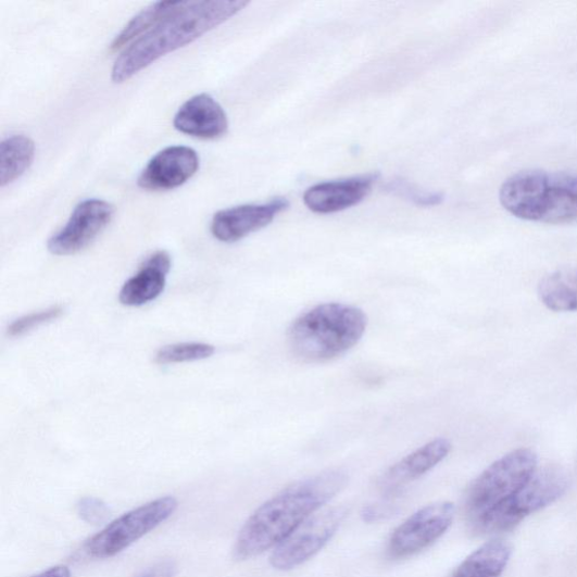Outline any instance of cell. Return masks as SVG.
<instances>
[{
    "mask_svg": "<svg viewBox=\"0 0 577 577\" xmlns=\"http://www.w3.org/2000/svg\"><path fill=\"white\" fill-rule=\"evenodd\" d=\"M349 482L342 469H328L301 479L263 503L240 529L233 557L249 561L276 547L310 516L341 493Z\"/></svg>",
    "mask_w": 577,
    "mask_h": 577,
    "instance_id": "obj_1",
    "label": "cell"
},
{
    "mask_svg": "<svg viewBox=\"0 0 577 577\" xmlns=\"http://www.w3.org/2000/svg\"><path fill=\"white\" fill-rule=\"evenodd\" d=\"M249 4L244 0L186 2L118 55L112 68V81L130 80L162 57L195 42Z\"/></svg>",
    "mask_w": 577,
    "mask_h": 577,
    "instance_id": "obj_2",
    "label": "cell"
},
{
    "mask_svg": "<svg viewBox=\"0 0 577 577\" xmlns=\"http://www.w3.org/2000/svg\"><path fill=\"white\" fill-rule=\"evenodd\" d=\"M367 325L362 310L339 302L324 303L291 324L288 344L301 362L324 363L356 346Z\"/></svg>",
    "mask_w": 577,
    "mask_h": 577,
    "instance_id": "obj_3",
    "label": "cell"
},
{
    "mask_svg": "<svg viewBox=\"0 0 577 577\" xmlns=\"http://www.w3.org/2000/svg\"><path fill=\"white\" fill-rule=\"evenodd\" d=\"M500 202L512 216L527 222L562 225L577 221V191L565 175L516 173L502 185Z\"/></svg>",
    "mask_w": 577,
    "mask_h": 577,
    "instance_id": "obj_4",
    "label": "cell"
},
{
    "mask_svg": "<svg viewBox=\"0 0 577 577\" xmlns=\"http://www.w3.org/2000/svg\"><path fill=\"white\" fill-rule=\"evenodd\" d=\"M537 454L527 448L511 451L486 468L469 486L465 500L468 520L475 526L498 505L520 491L537 472Z\"/></svg>",
    "mask_w": 577,
    "mask_h": 577,
    "instance_id": "obj_5",
    "label": "cell"
},
{
    "mask_svg": "<svg viewBox=\"0 0 577 577\" xmlns=\"http://www.w3.org/2000/svg\"><path fill=\"white\" fill-rule=\"evenodd\" d=\"M567 477L557 467L537 471L524 488L486 514L474 528L485 534L505 532L528 515L551 505L567 490Z\"/></svg>",
    "mask_w": 577,
    "mask_h": 577,
    "instance_id": "obj_6",
    "label": "cell"
},
{
    "mask_svg": "<svg viewBox=\"0 0 577 577\" xmlns=\"http://www.w3.org/2000/svg\"><path fill=\"white\" fill-rule=\"evenodd\" d=\"M177 507L178 502L174 497H163L140 505L89 538L84 544V551L89 557L97 560L114 557L168 520Z\"/></svg>",
    "mask_w": 577,
    "mask_h": 577,
    "instance_id": "obj_7",
    "label": "cell"
},
{
    "mask_svg": "<svg viewBox=\"0 0 577 577\" xmlns=\"http://www.w3.org/2000/svg\"><path fill=\"white\" fill-rule=\"evenodd\" d=\"M343 505L322 509L280 542L269 556L273 568L294 569L315 557L337 535L348 516Z\"/></svg>",
    "mask_w": 577,
    "mask_h": 577,
    "instance_id": "obj_8",
    "label": "cell"
},
{
    "mask_svg": "<svg viewBox=\"0 0 577 577\" xmlns=\"http://www.w3.org/2000/svg\"><path fill=\"white\" fill-rule=\"evenodd\" d=\"M454 514V505L447 501L417 510L391 534L388 556L393 561L406 560L429 549L449 530Z\"/></svg>",
    "mask_w": 577,
    "mask_h": 577,
    "instance_id": "obj_9",
    "label": "cell"
},
{
    "mask_svg": "<svg viewBox=\"0 0 577 577\" xmlns=\"http://www.w3.org/2000/svg\"><path fill=\"white\" fill-rule=\"evenodd\" d=\"M114 212V206L108 201H81L74 209L67 224L48 240V251L55 256L80 253L111 224Z\"/></svg>",
    "mask_w": 577,
    "mask_h": 577,
    "instance_id": "obj_10",
    "label": "cell"
},
{
    "mask_svg": "<svg viewBox=\"0 0 577 577\" xmlns=\"http://www.w3.org/2000/svg\"><path fill=\"white\" fill-rule=\"evenodd\" d=\"M200 167L197 151L187 146H171L151 159L138 177L139 188L147 191H168L192 178Z\"/></svg>",
    "mask_w": 577,
    "mask_h": 577,
    "instance_id": "obj_11",
    "label": "cell"
},
{
    "mask_svg": "<svg viewBox=\"0 0 577 577\" xmlns=\"http://www.w3.org/2000/svg\"><path fill=\"white\" fill-rule=\"evenodd\" d=\"M289 208L286 198H276L267 203L244 204L221 210L212 218V236L223 242H236L268 226Z\"/></svg>",
    "mask_w": 577,
    "mask_h": 577,
    "instance_id": "obj_12",
    "label": "cell"
},
{
    "mask_svg": "<svg viewBox=\"0 0 577 577\" xmlns=\"http://www.w3.org/2000/svg\"><path fill=\"white\" fill-rule=\"evenodd\" d=\"M379 177L378 173L324 181L303 195V202L316 214L328 215L354 206L366 199Z\"/></svg>",
    "mask_w": 577,
    "mask_h": 577,
    "instance_id": "obj_13",
    "label": "cell"
},
{
    "mask_svg": "<svg viewBox=\"0 0 577 577\" xmlns=\"http://www.w3.org/2000/svg\"><path fill=\"white\" fill-rule=\"evenodd\" d=\"M174 128L190 137L215 140L228 131V117L223 106L209 95L189 99L176 112Z\"/></svg>",
    "mask_w": 577,
    "mask_h": 577,
    "instance_id": "obj_14",
    "label": "cell"
},
{
    "mask_svg": "<svg viewBox=\"0 0 577 577\" xmlns=\"http://www.w3.org/2000/svg\"><path fill=\"white\" fill-rule=\"evenodd\" d=\"M451 442L447 439H436L411 454L398 464L391 466L379 479V489L387 497L398 494L405 485L429 473L448 457Z\"/></svg>",
    "mask_w": 577,
    "mask_h": 577,
    "instance_id": "obj_15",
    "label": "cell"
},
{
    "mask_svg": "<svg viewBox=\"0 0 577 577\" xmlns=\"http://www.w3.org/2000/svg\"><path fill=\"white\" fill-rule=\"evenodd\" d=\"M172 259L165 251L151 254L120 290L118 300L127 308H140L156 300L165 290Z\"/></svg>",
    "mask_w": 577,
    "mask_h": 577,
    "instance_id": "obj_16",
    "label": "cell"
},
{
    "mask_svg": "<svg viewBox=\"0 0 577 577\" xmlns=\"http://www.w3.org/2000/svg\"><path fill=\"white\" fill-rule=\"evenodd\" d=\"M543 305L556 313L577 312V264L559 268L540 280Z\"/></svg>",
    "mask_w": 577,
    "mask_h": 577,
    "instance_id": "obj_17",
    "label": "cell"
},
{
    "mask_svg": "<svg viewBox=\"0 0 577 577\" xmlns=\"http://www.w3.org/2000/svg\"><path fill=\"white\" fill-rule=\"evenodd\" d=\"M511 554V545L504 540L486 542L455 568L451 577H500Z\"/></svg>",
    "mask_w": 577,
    "mask_h": 577,
    "instance_id": "obj_18",
    "label": "cell"
},
{
    "mask_svg": "<svg viewBox=\"0 0 577 577\" xmlns=\"http://www.w3.org/2000/svg\"><path fill=\"white\" fill-rule=\"evenodd\" d=\"M36 156L35 141L24 135L5 138L0 145V186L5 188L32 167Z\"/></svg>",
    "mask_w": 577,
    "mask_h": 577,
    "instance_id": "obj_19",
    "label": "cell"
},
{
    "mask_svg": "<svg viewBox=\"0 0 577 577\" xmlns=\"http://www.w3.org/2000/svg\"><path fill=\"white\" fill-rule=\"evenodd\" d=\"M186 2H159L151 4L136 15L113 40L111 51L127 48L158 24L179 10Z\"/></svg>",
    "mask_w": 577,
    "mask_h": 577,
    "instance_id": "obj_20",
    "label": "cell"
},
{
    "mask_svg": "<svg viewBox=\"0 0 577 577\" xmlns=\"http://www.w3.org/2000/svg\"><path fill=\"white\" fill-rule=\"evenodd\" d=\"M215 352V347L206 343H175L160 349L155 355V361L162 366H166V364L205 360L214 355Z\"/></svg>",
    "mask_w": 577,
    "mask_h": 577,
    "instance_id": "obj_21",
    "label": "cell"
},
{
    "mask_svg": "<svg viewBox=\"0 0 577 577\" xmlns=\"http://www.w3.org/2000/svg\"><path fill=\"white\" fill-rule=\"evenodd\" d=\"M65 313V310L63 306L55 305L51 306L47 310L39 311L33 314L25 315L23 317H20L15 319L10 326H9V336L11 338H20L25 336V334L45 325L48 323H51L53 321H57L58 318L62 317Z\"/></svg>",
    "mask_w": 577,
    "mask_h": 577,
    "instance_id": "obj_22",
    "label": "cell"
},
{
    "mask_svg": "<svg viewBox=\"0 0 577 577\" xmlns=\"http://www.w3.org/2000/svg\"><path fill=\"white\" fill-rule=\"evenodd\" d=\"M77 513L79 518L93 526H101L105 524L112 514L110 506L101 499L95 497H86L78 501Z\"/></svg>",
    "mask_w": 577,
    "mask_h": 577,
    "instance_id": "obj_23",
    "label": "cell"
},
{
    "mask_svg": "<svg viewBox=\"0 0 577 577\" xmlns=\"http://www.w3.org/2000/svg\"><path fill=\"white\" fill-rule=\"evenodd\" d=\"M387 191H390L393 195L405 198L417 205L423 206H432L440 204L443 201V196L441 193H428L419 191L411 187L406 181L392 180L386 187Z\"/></svg>",
    "mask_w": 577,
    "mask_h": 577,
    "instance_id": "obj_24",
    "label": "cell"
},
{
    "mask_svg": "<svg viewBox=\"0 0 577 577\" xmlns=\"http://www.w3.org/2000/svg\"><path fill=\"white\" fill-rule=\"evenodd\" d=\"M398 512V505L393 502H381L364 506L361 512V518L364 523L373 524L390 518Z\"/></svg>",
    "mask_w": 577,
    "mask_h": 577,
    "instance_id": "obj_25",
    "label": "cell"
},
{
    "mask_svg": "<svg viewBox=\"0 0 577 577\" xmlns=\"http://www.w3.org/2000/svg\"><path fill=\"white\" fill-rule=\"evenodd\" d=\"M176 572L177 566L173 560H162L142 570L137 577H175Z\"/></svg>",
    "mask_w": 577,
    "mask_h": 577,
    "instance_id": "obj_26",
    "label": "cell"
},
{
    "mask_svg": "<svg viewBox=\"0 0 577 577\" xmlns=\"http://www.w3.org/2000/svg\"><path fill=\"white\" fill-rule=\"evenodd\" d=\"M34 577H72L71 569L64 565L51 567Z\"/></svg>",
    "mask_w": 577,
    "mask_h": 577,
    "instance_id": "obj_27",
    "label": "cell"
}]
</instances>
